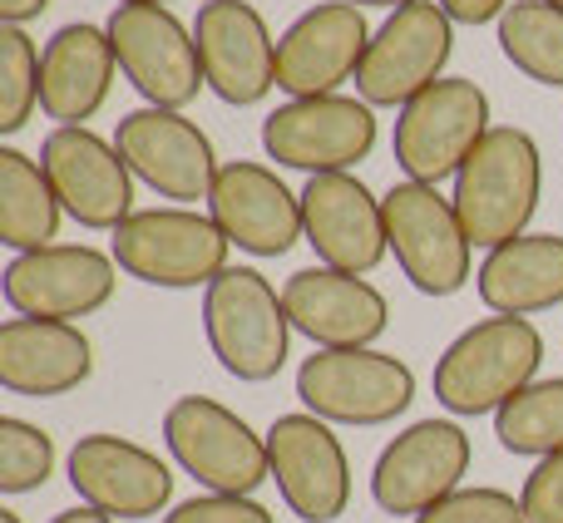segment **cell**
Wrapping results in <instances>:
<instances>
[{
    "instance_id": "14",
    "label": "cell",
    "mask_w": 563,
    "mask_h": 523,
    "mask_svg": "<svg viewBox=\"0 0 563 523\" xmlns=\"http://www.w3.org/2000/svg\"><path fill=\"white\" fill-rule=\"evenodd\" d=\"M119 287V262L89 243H55L40 253H15L0 271V291L15 316L75 321L109 307Z\"/></svg>"
},
{
    "instance_id": "7",
    "label": "cell",
    "mask_w": 563,
    "mask_h": 523,
    "mask_svg": "<svg viewBox=\"0 0 563 523\" xmlns=\"http://www.w3.org/2000/svg\"><path fill=\"white\" fill-rule=\"evenodd\" d=\"M450 55H455V20L440 10V0H410L390 10L371 35L356 69V94L371 109H406L416 94L445 79Z\"/></svg>"
},
{
    "instance_id": "3",
    "label": "cell",
    "mask_w": 563,
    "mask_h": 523,
    "mask_svg": "<svg viewBox=\"0 0 563 523\" xmlns=\"http://www.w3.org/2000/svg\"><path fill=\"white\" fill-rule=\"evenodd\" d=\"M203 331L218 366L243 386H267L291 356L287 301L257 267H228L203 287Z\"/></svg>"
},
{
    "instance_id": "34",
    "label": "cell",
    "mask_w": 563,
    "mask_h": 523,
    "mask_svg": "<svg viewBox=\"0 0 563 523\" xmlns=\"http://www.w3.org/2000/svg\"><path fill=\"white\" fill-rule=\"evenodd\" d=\"M515 5V0H440V10H445L455 25H499V15Z\"/></svg>"
},
{
    "instance_id": "13",
    "label": "cell",
    "mask_w": 563,
    "mask_h": 523,
    "mask_svg": "<svg viewBox=\"0 0 563 523\" xmlns=\"http://www.w3.org/2000/svg\"><path fill=\"white\" fill-rule=\"evenodd\" d=\"M470 435L455 420H416L410 430H400L386 449L376 455L371 469V499L380 514L390 519H420L430 504L450 499L455 489H465L460 479L470 475Z\"/></svg>"
},
{
    "instance_id": "1",
    "label": "cell",
    "mask_w": 563,
    "mask_h": 523,
    "mask_svg": "<svg viewBox=\"0 0 563 523\" xmlns=\"http://www.w3.org/2000/svg\"><path fill=\"white\" fill-rule=\"evenodd\" d=\"M544 198V154L519 124H495L455 174V203L470 243L495 253L529 233Z\"/></svg>"
},
{
    "instance_id": "16",
    "label": "cell",
    "mask_w": 563,
    "mask_h": 523,
    "mask_svg": "<svg viewBox=\"0 0 563 523\" xmlns=\"http://www.w3.org/2000/svg\"><path fill=\"white\" fill-rule=\"evenodd\" d=\"M267 459L282 504L301 523H336L351 504V459L327 420L291 410L267 430Z\"/></svg>"
},
{
    "instance_id": "38",
    "label": "cell",
    "mask_w": 563,
    "mask_h": 523,
    "mask_svg": "<svg viewBox=\"0 0 563 523\" xmlns=\"http://www.w3.org/2000/svg\"><path fill=\"white\" fill-rule=\"evenodd\" d=\"M119 5H168V0H119Z\"/></svg>"
},
{
    "instance_id": "21",
    "label": "cell",
    "mask_w": 563,
    "mask_h": 523,
    "mask_svg": "<svg viewBox=\"0 0 563 523\" xmlns=\"http://www.w3.org/2000/svg\"><path fill=\"white\" fill-rule=\"evenodd\" d=\"M301 233L321 267L336 271H376L390 253L386 203L356 174H317L301 188Z\"/></svg>"
},
{
    "instance_id": "23",
    "label": "cell",
    "mask_w": 563,
    "mask_h": 523,
    "mask_svg": "<svg viewBox=\"0 0 563 523\" xmlns=\"http://www.w3.org/2000/svg\"><path fill=\"white\" fill-rule=\"evenodd\" d=\"M95 376V346L75 321L10 316L0 326V386L25 400H55Z\"/></svg>"
},
{
    "instance_id": "10",
    "label": "cell",
    "mask_w": 563,
    "mask_h": 523,
    "mask_svg": "<svg viewBox=\"0 0 563 523\" xmlns=\"http://www.w3.org/2000/svg\"><path fill=\"white\" fill-rule=\"evenodd\" d=\"M104 30L119 75L154 109H184L198 99V89H208L194 25H184L168 5H114Z\"/></svg>"
},
{
    "instance_id": "26",
    "label": "cell",
    "mask_w": 563,
    "mask_h": 523,
    "mask_svg": "<svg viewBox=\"0 0 563 523\" xmlns=\"http://www.w3.org/2000/svg\"><path fill=\"white\" fill-rule=\"evenodd\" d=\"M59 208L49 174L20 148H0V243L15 253H40L59 237Z\"/></svg>"
},
{
    "instance_id": "5",
    "label": "cell",
    "mask_w": 563,
    "mask_h": 523,
    "mask_svg": "<svg viewBox=\"0 0 563 523\" xmlns=\"http://www.w3.org/2000/svg\"><path fill=\"white\" fill-rule=\"evenodd\" d=\"M164 445L208 494H257L273 479L267 435L213 396H178L164 410Z\"/></svg>"
},
{
    "instance_id": "35",
    "label": "cell",
    "mask_w": 563,
    "mask_h": 523,
    "mask_svg": "<svg viewBox=\"0 0 563 523\" xmlns=\"http://www.w3.org/2000/svg\"><path fill=\"white\" fill-rule=\"evenodd\" d=\"M49 10V0H0V25H30Z\"/></svg>"
},
{
    "instance_id": "12",
    "label": "cell",
    "mask_w": 563,
    "mask_h": 523,
    "mask_svg": "<svg viewBox=\"0 0 563 523\" xmlns=\"http://www.w3.org/2000/svg\"><path fill=\"white\" fill-rule=\"evenodd\" d=\"M114 148L124 154L129 174L139 183H148L158 198H168L178 208L208 203L213 178L223 168L213 154V138L184 109H129L114 129Z\"/></svg>"
},
{
    "instance_id": "40",
    "label": "cell",
    "mask_w": 563,
    "mask_h": 523,
    "mask_svg": "<svg viewBox=\"0 0 563 523\" xmlns=\"http://www.w3.org/2000/svg\"><path fill=\"white\" fill-rule=\"evenodd\" d=\"M554 5H563V0H554Z\"/></svg>"
},
{
    "instance_id": "11",
    "label": "cell",
    "mask_w": 563,
    "mask_h": 523,
    "mask_svg": "<svg viewBox=\"0 0 563 523\" xmlns=\"http://www.w3.org/2000/svg\"><path fill=\"white\" fill-rule=\"evenodd\" d=\"M386 237L400 271L426 297H455L470 281V243L455 203L435 183H396L386 198Z\"/></svg>"
},
{
    "instance_id": "17",
    "label": "cell",
    "mask_w": 563,
    "mask_h": 523,
    "mask_svg": "<svg viewBox=\"0 0 563 523\" xmlns=\"http://www.w3.org/2000/svg\"><path fill=\"white\" fill-rule=\"evenodd\" d=\"M194 40L208 89L223 104L253 109L277 89V40L253 0H203Z\"/></svg>"
},
{
    "instance_id": "33",
    "label": "cell",
    "mask_w": 563,
    "mask_h": 523,
    "mask_svg": "<svg viewBox=\"0 0 563 523\" xmlns=\"http://www.w3.org/2000/svg\"><path fill=\"white\" fill-rule=\"evenodd\" d=\"M519 504H525L529 523H563V449L529 469L525 489H519Z\"/></svg>"
},
{
    "instance_id": "27",
    "label": "cell",
    "mask_w": 563,
    "mask_h": 523,
    "mask_svg": "<svg viewBox=\"0 0 563 523\" xmlns=\"http://www.w3.org/2000/svg\"><path fill=\"white\" fill-rule=\"evenodd\" d=\"M499 49L534 85L563 89V5L554 0H515L499 15Z\"/></svg>"
},
{
    "instance_id": "36",
    "label": "cell",
    "mask_w": 563,
    "mask_h": 523,
    "mask_svg": "<svg viewBox=\"0 0 563 523\" xmlns=\"http://www.w3.org/2000/svg\"><path fill=\"white\" fill-rule=\"evenodd\" d=\"M49 523H114V519L99 514V509H89V504H79V509H65V514H55Z\"/></svg>"
},
{
    "instance_id": "4",
    "label": "cell",
    "mask_w": 563,
    "mask_h": 523,
    "mask_svg": "<svg viewBox=\"0 0 563 523\" xmlns=\"http://www.w3.org/2000/svg\"><path fill=\"white\" fill-rule=\"evenodd\" d=\"M228 253L233 243L223 237V227L198 208H139L134 218L114 227L109 257L119 262V271L144 287L164 291H188V287H213V277L228 271Z\"/></svg>"
},
{
    "instance_id": "39",
    "label": "cell",
    "mask_w": 563,
    "mask_h": 523,
    "mask_svg": "<svg viewBox=\"0 0 563 523\" xmlns=\"http://www.w3.org/2000/svg\"><path fill=\"white\" fill-rule=\"evenodd\" d=\"M0 523H20V514L15 509H0Z\"/></svg>"
},
{
    "instance_id": "22",
    "label": "cell",
    "mask_w": 563,
    "mask_h": 523,
    "mask_svg": "<svg viewBox=\"0 0 563 523\" xmlns=\"http://www.w3.org/2000/svg\"><path fill=\"white\" fill-rule=\"evenodd\" d=\"M282 301H287L291 331L311 341L317 350H356L376 346L390 326V301L380 287H371L356 271L336 267H301L282 281Z\"/></svg>"
},
{
    "instance_id": "18",
    "label": "cell",
    "mask_w": 563,
    "mask_h": 523,
    "mask_svg": "<svg viewBox=\"0 0 563 523\" xmlns=\"http://www.w3.org/2000/svg\"><path fill=\"white\" fill-rule=\"evenodd\" d=\"M65 475L79 504L99 509L109 519H154L174 504V469L154 449L134 445L124 435H109V430L75 439Z\"/></svg>"
},
{
    "instance_id": "9",
    "label": "cell",
    "mask_w": 563,
    "mask_h": 523,
    "mask_svg": "<svg viewBox=\"0 0 563 523\" xmlns=\"http://www.w3.org/2000/svg\"><path fill=\"white\" fill-rule=\"evenodd\" d=\"M263 148L277 168L297 174H351L376 148V109L361 94L287 99L263 119Z\"/></svg>"
},
{
    "instance_id": "28",
    "label": "cell",
    "mask_w": 563,
    "mask_h": 523,
    "mask_svg": "<svg viewBox=\"0 0 563 523\" xmlns=\"http://www.w3.org/2000/svg\"><path fill=\"white\" fill-rule=\"evenodd\" d=\"M495 435L509 455L549 459L563 449V376L525 386L495 415Z\"/></svg>"
},
{
    "instance_id": "6",
    "label": "cell",
    "mask_w": 563,
    "mask_h": 523,
    "mask_svg": "<svg viewBox=\"0 0 563 523\" xmlns=\"http://www.w3.org/2000/svg\"><path fill=\"white\" fill-rule=\"evenodd\" d=\"M297 400L307 415L327 425L376 430L406 415L416 400V370L376 346L356 350H311L297 366Z\"/></svg>"
},
{
    "instance_id": "25",
    "label": "cell",
    "mask_w": 563,
    "mask_h": 523,
    "mask_svg": "<svg viewBox=\"0 0 563 523\" xmlns=\"http://www.w3.org/2000/svg\"><path fill=\"white\" fill-rule=\"evenodd\" d=\"M475 291L495 316H539L563 307V237L525 233L485 253L475 267Z\"/></svg>"
},
{
    "instance_id": "24",
    "label": "cell",
    "mask_w": 563,
    "mask_h": 523,
    "mask_svg": "<svg viewBox=\"0 0 563 523\" xmlns=\"http://www.w3.org/2000/svg\"><path fill=\"white\" fill-rule=\"evenodd\" d=\"M114 45H109L104 25H59L40 49V109L55 119V129H85L104 109L109 89H114Z\"/></svg>"
},
{
    "instance_id": "32",
    "label": "cell",
    "mask_w": 563,
    "mask_h": 523,
    "mask_svg": "<svg viewBox=\"0 0 563 523\" xmlns=\"http://www.w3.org/2000/svg\"><path fill=\"white\" fill-rule=\"evenodd\" d=\"M164 523H277V519L253 494H194L168 509Z\"/></svg>"
},
{
    "instance_id": "29",
    "label": "cell",
    "mask_w": 563,
    "mask_h": 523,
    "mask_svg": "<svg viewBox=\"0 0 563 523\" xmlns=\"http://www.w3.org/2000/svg\"><path fill=\"white\" fill-rule=\"evenodd\" d=\"M40 109V45L25 25H0V134H20Z\"/></svg>"
},
{
    "instance_id": "31",
    "label": "cell",
    "mask_w": 563,
    "mask_h": 523,
    "mask_svg": "<svg viewBox=\"0 0 563 523\" xmlns=\"http://www.w3.org/2000/svg\"><path fill=\"white\" fill-rule=\"evenodd\" d=\"M410 523H529V519L515 494H505L495 485H475V489H455L450 499L430 504L426 514Z\"/></svg>"
},
{
    "instance_id": "37",
    "label": "cell",
    "mask_w": 563,
    "mask_h": 523,
    "mask_svg": "<svg viewBox=\"0 0 563 523\" xmlns=\"http://www.w3.org/2000/svg\"><path fill=\"white\" fill-rule=\"evenodd\" d=\"M351 5H361V10H366V5H386V10H400V5H410V0H351Z\"/></svg>"
},
{
    "instance_id": "8",
    "label": "cell",
    "mask_w": 563,
    "mask_h": 523,
    "mask_svg": "<svg viewBox=\"0 0 563 523\" xmlns=\"http://www.w3.org/2000/svg\"><path fill=\"white\" fill-rule=\"evenodd\" d=\"M489 94L475 79L445 75L440 85H430L426 94H416L396 114V164L410 183H435L455 178L460 164L479 148V138L489 134Z\"/></svg>"
},
{
    "instance_id": "2",
    "label": "cell",
    "mask_w": 563,
    "mask_h": 523,
    "mask_svg": "<svg viewBox=\"0 0 563 523\" xmlns=\"http://www.w3.org/2000/svg\"><path fill=\"white\" fill-rule=\"evenodd\" d=\"M544 336L529 316H485L465 326L435 360V400L450 415H499L539 380Z\"/></svg>"
},
{
    "instance_id": "30",
    "label": "cell",
    "mask_w": 563,
    "mask_h": 523,
    "mask_svg": "<svg viewBox=\"0 0 563 523\" xmlns=\"http://www.w3.org/2000/svg\"><path fill=\"white\" fill-rule=\"evenodd\" d=\"M55 475V439L49 430L20 415L0 420V489L5 494H35Z\"/></svg>"
},
{
    "instance_id": "20",
    "label": "cell",
    "mask_w": 563,
    "mask_h": 523,
    "mask_svg": "<svg viewBox=\"0 0 563 523\" xmlns=\"http://www.w3.org/2000/svg\"><path fill=\"white\" fill-rule=\"evenodd\" d=\"M208 218L223 227V237L238 253L253 257H287L301 233V193L282 183L277 168L257 158H228L208 193Z\"/></svg>"
},
{
    "instance_id": "15",
    "label": "cell",
    "mask_w": 563,
    "mask_h": 523,
    "mask_svg": "<svg viewBox=\"0 0 563 523\" xmlns=\"http://www.w3.org/2000/svg\"><path fill=\"white\" fill-rule=\"evenodd\" d=\"M40 168L55 183L65 218H75L89 233H114L124 218H134V174L124 154L95 129H49L40 144Z\"/></svg>"
},
{
    "instance_id": "19",
    "label": "cell",
    "mask_w": 563,
    "mask_h": 523,
    "mask_svg": "<svg viewBox=\"0 0 563 523\" xmlns=\"http://www.w3.org/2000/svg\"><path fill=\"white\" fill-rule=\"evenodd\" d=\"M371 35L376 30L351 0H321V5L301 10L277 35V89H287L291 99L341 94V85L356 79L361 59H366Z\"/></svg>"
}]
</instances>
